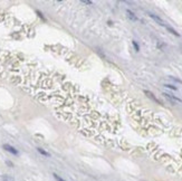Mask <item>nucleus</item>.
<instances>
[{
  "label": "nucleus",
  "instance_id": "obj_1",
  "mask_svg": "<svg viewBox=\"0 0 182 181\" xmlns=\"http://www.w3.org/2000/svg\"><path fill=\"white\" fill-rule=\"evenodd\" d=\"M163 95H164V97H167L168 100L172 101L174 103H182V100L177 96H174V95H171V94H168V93H163Z\"/></svg>",
  "mask_w": 182,
  "mask_h": 181
},
{
  "label": "nucleus",
  "instance_id": "obj_2",
  "mask_svg": "<svg viewBox=\"0 0 182 181\" xmlns=\"http://www.w3.org/2000/svg\"><path fill=\"white\" fill-rule=\"evenodd\" d=\"M149 16L151 17V18H152V19H154V20H155V21L158 22V23H159V25H161V26H164V27H166L167 25H166V22H164L163 21V20L162 19H161L160 18V17L159 16H156V15H154V13H149Z\"/></svg>",
  "mask_w": 182,
  "mask_h": 181
},
{
  "label": "nucleus",
  "instance_id": "obj_3",
  "mask_svg": "<svg viewBox=\"0 0 182 181\" xmlns=\"http://www.w3.org/2000/svg\"><path fill=\"white\" fill-rule=\"evenodd\" d=\"M3 149H5L6 151H8V152H10L11 154H15V155H17V154H18V151H17L13 146L9 145V144H3Z\"/></svg>",
  "mask_w": 182,
  "mask_h": 181
},
{
  "label": "nucleus",
  "instance_id": "obj_4",
  "mask_svg": "<svg viewBox=\"0 0 182 181\" xmlns=\"http://www.w3.org/2000/svg\"><path fill=\"white\" fill-rule=\"evenodd\" d=\"M144 94H145V95H146L147 97H150V98L152 100L153 102H155L156 104H161V102H160V101L156 98L155 96H154V94H153L152 92H150V90H144Z\"/></svg>",
  "mask_w": 182,
  "mask_h": 181
},
{
  "label": "nucleus",
  "instance_id": "obj_5",
  "mask_svg": "<svg viewBox=\"0 0 182 181\" xmlns=\"http://www.w3.org/2000/svg\"><path fill=\"white\" fill-rule=\"evenodd\" d=\"M126 13H127V17H129V19H131L132 21H136V20H137V17L134 15V12H132L131 10H126Z\"/></svg>",
  "mask_w": 182,
  "mask_h": 181
},
{
  "label": "nucleus",
  "instance_id": "obj_6",
  "mask_svg": "<svg viewBox=\"0 0 182 181\" xmlns=\"http://www.w3.org/2000/svg\"><path fill=\"white\" fill-rule=\"evenodd\" d=\"M166 28H167L168 30H169V31H170L171 34H173V35H174V36H178V37H179V36H180V35H179V34H178V32H177V31H176V30H174L173 28H171V27H169V26H166Z\"/></svg>",
  "mask_w": 182,
  "mask_h": 181
},
{
  "label": "nucleus",
  "instance_id": "obj_7",
  "mask_svg": "<svg viewBox=\"0 0 182 181\" xmlns=\"http://www.w3.org/2000/svg\"><path fill=\"white\" fill-rule=\"evenodd\" d=\"M37 150H38V152H39L40 154H43V155H45V157H49V155H50L48 152H46V151L44 150V149H42V147H38Z\"/></svg>",
  "mask_w": 182,
  "mask_h": 181
},
{
  "label": "nucleus",
  "instance_id": "obj_8",
  "mask_svg": "<svg viewBox=\"0 0 182 181\" xmlns=\"http://www.w3.org/2000/svg\"><path fill=\"white\" fill-rule=\"evenodd\" d=\"M2 181H15V179H13L12 177L5 174V176H2Z\"/></svg>",
  "mask_w": 182,
  "mask_h": 181
},
{
  "label": "nucleus",
  "instance_id": "obj_9",
  "mask_svg": "<svg viewBox=\"0 0 182 181\" xmlns=\"http://www.w3.org/2000/svg\"><path fill=\"white\" fill-rule=\"evenodd\" d=\"M164 86H166L167 88H170V89H173V90H177V89H178L176 86H173V85H169V84H167V85H164Z\"/></svg>",
  "mask_w": 182,
  "mask_h": 181
},
{
  "label": "nucleus",
  "instance_id": "obj_10",
  "mask_svg": "<svg viewBox=\"0 0 182 181\" xmlns=\"http://www.w3.org/2000/svg\"><path fill=\"white\" fill-rule=\"evenodd\" d=\"M133 46H134V48H135L136 52H139V50H140V47H139V45H137L136 42H133Z\"/></svg>",
  "mask_w": 182,
  "mask_h": 181
},
{
  "label": "nucleus",
  "instance_id": "obj_11",
  "mask_svg": "<svg viewBox=\"0 0 182 181\" xmlns=\"http://www.w3.org/2000/svg\"><path fill=\"white\" fill-rule=\"evenodd\" d=\"M54 177H55V179H56L57 181H65V180H64V179H62V178H60L59 176H57L56 173H54Z\"/></svg>",
  "mask_w": 182,
  "mask_h": 181
},
{
  "label": "nucleus",
  "instance_id": "obj_12",
  "mask_svg": "<svg viewBox=\"0 0 182 181\" xmlns=\"http://www.w3.org/2000/svg\"><path fill=\"white\" fill-rule=\"evenodd\" d=\"M82 2L83 3H86V5H92V1H89V0H82Z\"/></svg>",
  "mask_w": 182,
  "mask_h": 181
}]
</instances>
